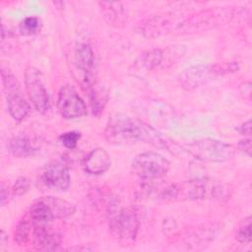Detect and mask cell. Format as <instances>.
<instances>
[{
	"instance_id": "4fadbf2b",
	"label": "cell",
	"mask_w": 252,
	"mask_h": 252,
	"mask_svg": "<svg viewBox=\"0 0 252 252\" xmlns=\"http://www.w3.org/2000/svg\"><path fill=\"white\" fill-rule=\"evenodd\" d=\"M74 61L78 70L83 73V82L94 80V53L87 43H79L74 52ZM82 82V83H83Z\"/></svg>"
},
{
	"instance_id": "f546056e",
	"label": "cell",
	"mask_w": 252,
	"mask_h": 252,
	"mask_svg": "<svg viewBox=\"0 0 252 252\" xmlns=\"http://www.w3.org/2000/svg\"><path fill=\"white\" fill-rule=\"evenodd\" d=\"M6 240H8V237H6L5 231H4V230H2V231H1V236H0V244H1V248H3V246L5 245Z\"/></svg>"
},
{
	"instance_id": "ba28073f",
	"label": "cell",
	"mask_w": 252,
	"mask_h": 252,
	"mask_svg": "<svg viewBox=\"0 0 252 252\" xmlns=\"http://www.w3.org/2000/svg\"><path fill=\"white\" fill-rule=\"evenodd\" d=\"M109 226L112 234L120 241H134L139 228V220L136 212L131 208L119 210L110 219Z\"/></svg>"
},
{
	"instance_id": "7402d4cb",
	"label": "cell",
	"mask_w": 252,
	"mask_h": 252,
	"mask_svg": "<svg viewBox=\"0 0 252 252\" xmlns=\"http://www.w3.org/2000/svg\"><path fill=\"white\" fill-rule=\"evenodd\" d=\"M31 220H22L15 230V241L19 244V245H23L26 244L29 240V236H30V232H31Z\"/></svg>"
},
{
	"instance_id": "d4e9b609",
	"label": "cell",
	"mask_w": 252,
	"mask_h": 252,
	"mask_svg": "<svg viewBox=\"0 0 252 252\" xmlns=\"http://www.w3.org/2000/svg\"><path fill=\"white\" fill-rule=\"evenodd\" d=\"M30 180L26 177H20L16 180L12 187V194L14 196H22L26 194L30 189Z\"/></svg>"
},
{
	"instance_id": "e0dca14e",
	"label": "cell",
	"mask_w": 252,
	"mask_h": 252,
	"mask_svg": "<svg viewBox=\"0 0 252 252\" xmlns=\"http://www.w3.org/2000/svg\"><path fill=\"white\" fill-rule=\"evenodd\" d=\"M7 106L10 115L17 122L23 121L31 112L30 104L20 92L7 94Z\"/></svg>"
},
{
	"instance_id": "52a82bcc",
	"label": "cell",
	"mask_w": 252,
	"mask_h": 252,
	"mask_svg": "<svg viewBox=\"0 0 252 252\" xmlns=\"http://www.w3.org/2000/svg\"><path fill=\"white\" fill-rule=\"evenodd\" d=\"M184 45H171L164 48H154L141 54L139 62L142 68L152 71L158 68L166 69L174 65L185 54Z\"/></svg>"
},
{
	"instance_id": "2e32d148",
	"label": "cell",
	"mask_w": 252,
	"mask_h": 252,
	"mask_svg": "<svg viewBox=\"0 0 252 252\" xmlns=\"http://www.w3.org/2000/svg\"><path fill=\"white\" fill-rule=\"evenodd\" d=\"M33 245L36 249L55 250L61 243V236L51 232L49 226L33 227Z\"/></svg>"
},
{
	"instance_id": "5bb4252c",
	"label": "cell",
	"mask_w": 252,
	"mask_h": 252,
	"mask_svg": "<svg viewBox=\"0 0 252 252\" xmlns=\"http://www.w3.org/2000/svg\"><path fill=\"white\" fill-rule=\"evenodd\" d=\"M111 165V158L102 148L92 150L85 158L83 166L86 172L93 175H99L108 170Z\"/></svg>"
},
{
	"instance_id": "603a6c76",
	"label": "cell",
	"mask_w": 252,
	"mask_h": 252,
	"mask_svg": "<svg viewBox=\"0 0 252 252\" xmlns=\"http://www.w3.org/2000/svg\"><path fill=\"white\" fill-rule=\"evenodd\" d=\"M237 240L242 244H248L251 241V217H247L240 224L237 233Z\"/></svg>"
},
{
	"instance_id": "ac0fdd59",
	"label": "cell",
	"mask_w": 252,
	"mask_h": 252,
	"mask_svg": "<svg viewBox=\"0 0 252 252\" xmlns=\"http://www.w3.org/2000/svg\"><path fill=\"white\" fill-rule=\"evenodd\" d=\"M41 199L47 205L54 219H65L75 213L74 204L67 200L53 196H46Z\"/></svg>"
},
{
	"instance_id": "277c9868",
	"label": "cell",
	"mask_w": 252,
	"mask_h": 252,
	"mask_svg": "<svg viewBox=\"0 0 252 252\" xmlns=\"http://www.w3.org/2000/svg\"><path fill=\"white\" fill-rule=\"evenodd\" d=\"M239 69L237 62L219 63L215 65H198L185 69L178 77L179 84L183 89L194 90L211 81L213 78Z\"/></svg>"
},
{
	"instance_id": "44dd1931",
	"label": "cell",
	"mask_w": 252,
	"mask_h": 252,
	"mask_svg": "<svg viewBox=\"0 0 252 252\" xmlns=\"http://www.w3.org/2000/svg\"><path fill=\"white\" fill-rule=\"evenodd\" d=\"M1 76H2V82H3L4 90L6 91V94L20 92V84L17 78L15 77V75L10 70L2 68Z\"/></svg>"
},
{
	"instance_id": "83f0119b",
	"label": "cell",
	"mask_w": 252,
	"mask_h": 252,
	"mask_svg": "<svg viewBox=\"0 0 252 252\" xmlns=\"http://www.w3.org/2000/svg\"><path fill=\"white\" fill-rule=\"evenodd\" d=\"M237 130L241 135H250L251 134V120H247L243 124H241Z\"/></svg>"
},
{
	"instance_id": "484cf974",
	"label": "cell",
	"mask_w": 252,
	"mask_h": 252,
	"mask_svg": "<svg viewBox=\"0 0 252 252\" xmlns=\"http://www.w3.org/2000/svg\"><path fill=\"white\" fill-rule=\"evenodd\" d=\"M239 92L244 99L250 100L251 99V83L250 82L242 83L239 86Z\"/></svg>"
},
{
	"instance_id": "7c38bea8",
	"label": "cell",
	"mask_w": 252,
	"mask_h": 252,
	"mask_svg": "<svg viewBox=\"0 0 252 252\" xmlns=\"http://www.w3.org/2000/svg\"><path fill=\"white\" fill-rule=\"evenodd\" d=\"M170 16H155L141 25V32L147 37H157L161 34L174 32L179 22Z\"/></svg>"
},
{
	"instance_id": "6da1fadb",
	"label": "cell",
	"mask_w": 252,
	"mask_h": 252,
	"mask_svg": "<svg viewBox=\"0 0 252 252\" xmlns=\"http://www.w3.org/2000/svg\"><path fill=\"white\" fill-rule=\"evenodd\" d=\"M232 194V187L220 180L213 178H197L165 187L160 198L167 202L212 199L226 201Z\"/></svg>"
},
{
	"instance_id": "7a4b0ae2",
	"label": "cell",
	"mask_w": 252,
	"mask_h": 252,
	"mask_svg": "<svg viewBox=\"0 0 252 252\" xmlns=\"http://www.w3.org/2000/svg\"><path fill=\"white\" fill-rule=\"evenodd\" d=\"M151 126L123 113L112 114L106 124L104 137L115 146H125L141 141L147 143Z\"/></svg>"
},
{
	"instance_id": "3957f363",
	"label": "cell",
	"mask_w": 252,
	"mask_h": 252,
	"mask_svg": "<svg viewBox=\"0 0 252 252\" xmlns=\"http://www.w3.org/2000/svg\"><path fill=\"white\" fill-rule=\"evenodd\" d=\"M238 7H214L199 11L179 22L174 33L189 34L207 32L229 23L238 13Z\"/></svg>"
},
{
	"instance_id": "d6986e66",
	"label": "cell",
	"mask_w": 252,
	"mask_h": 252,
	"mask_svg": "<svg viewBox=\"0 0 252 252\" xmlns=\"http://www.w3.org/2000/svg\"><path fill=\"white\" fill-rule=\"evenodd\" d=\"M9 152L18 158H26L33 155L35 148L27 137H15L8 144Z\"/></svg>"
},
{
	"instance_id": "4316f807",
	"label": "cell",
	"mask_w": 252,
	"mask_h": 252,
	"mask_svg": "<svg viewBox=\"0 0 252 252\" xmlns=\"http://www.w3.org/2000/svg\"><path fill=\"white\" fill-rule=\"evenodd\" d=\"M237 148L240 152L244 153L248 157L251 156V140L250 139H244L239 141Z\"/></svg>"
},
{
	"instance_id": "f1b7e54d",
	"label": "cell",
	"mask_w": 252,
	"mask_h": 252,
	"mask_svg": "<svg viewBox=\"0 0 252 252\" xmlns=\"http://www.w3.org/2000/svg\"><path fill=\"white\" fill-rule=\"evenodd\" d=\"M1 206H5V204L9 201V190L8 186H6L4 183L1 184Z\"/></svg>"
},
{
	"instance_id": "9a60e30c",
	"label": "cell",
	"mask_w": 252,
	"mask_h": 252,
	"mask_svg": "<svg viewBox=\"0 0 252 252\" xmlns=\"http://www.w3.org/2000/svg\"><path fill=\"white\" fill-rule=\"evenodd\" d=\"M102 17L108 25L122 27L127 21V11L121 2H98Z\"/></svg>"
},
{
	"instance_id": "8fae6325",
	"label": "cell",
	"mask_w": 252,
	"mask_h": 252,
	"mask_svg": "<svg viewBox=\"0 0 252 252\" xmlns=\"http://www.w3.org/2000/svg\"><path fill=\"white\" fill-rule=\"evenodd\" d=\"M42 182L49 188L65 191L70 186V174L67 166L58 160L50 161L45 165L41 174Z\"/></svg>"
},
{
	"instance_id": "5b68a950",
	"label": "cell",
	"mask_w": 252,
	"mask_h": 252,
	"mask_svg": "<svg viewBox=\"0 0 252 252\" xmlns=\"http://www.w3.org/2000/svg\"><path fill=\"white\" fill-rule=\"evenodd\" d=\"M184 148L192 157L206 162H223L232 158L235 154L232 145L211 138L194 141Z\"/></svg>"
},
{
	"instance_id": "cb8c5ba5",
	"label": "cell",
	"mask_w": 252,
	"mask_h": 252,
	"mask_svg": "<svg viewBox=\"0 0 252 252\" xmlns=\"http://www.w3.org/2000/svg\"><path fill=\"white\" fill-rule=\"evenodd\" d=\"M80 138H81V133L77 131H70L62 134L59 137V140L65 148L72 150L77 146Z\"/></svg>"
},
{
	"instance_id": "9c48e42d",
	"label": "cell",
	"mask_w": 252,
	"mask_h": 252,
	"mask_svg": "<svg viewBox=\"0 0 252 252\" xmlns=\"http://www.w3.org/2000/svg\"><path fill=\"white\" fill-rule=\"evenodd\" d=\"M25 85L34 108L39 113L46 112L49 108V95L43 85L39 70L33 66H29L25 72Z\"/></svg>"
},
{
	"instance_id": "8992f818",
	"label": "cell",
	"mask_w": 252,
	"mask_h": 252,
	"mask_svg": "<svg viewBox=\"0 0 252 252\" xmlns=\"http://www.w3.org/2000/svg\"><path fill=\"white\" fill-rule=\"evenodd\" d=\"M170 168V162L162 155L146 152L137 155L132 161V171L146 180L158 179L164 176Z\"/></svg>"
},
{
	"instance_id": "ffe728a7",
	"label": "cell",
	"mask_w": 252,
	"mask_h": 252,
	"mask_svg": "<svg viewBox=\"0 0 252 252\" xmlns=\"http://www.w3.org/2000/svg\"><path fill=\"white\" fill-rule=\"evenodd\" d=\"M41 21L36 17H27L20 24V32L23 34L31 35L37 33L41 29Z\"/></svg>"
},
{
	"instance_id": "30bf717a",
	"label": "cell",
	"mask_w": 252,
	"mask_h": 252,
	"mask_svg": "<svg viewBox=\"0 0 252 252\" xmlns=\"http://www.w3.org/2000/svg\"><path fill=\"white\" fill-rule=\"evenodd\" d=\"M57 107L61 115L66 119L80 118L87 114L84 100L70 85H65L60 89L57 97Z\"/></svg>"
}]
</instances>
